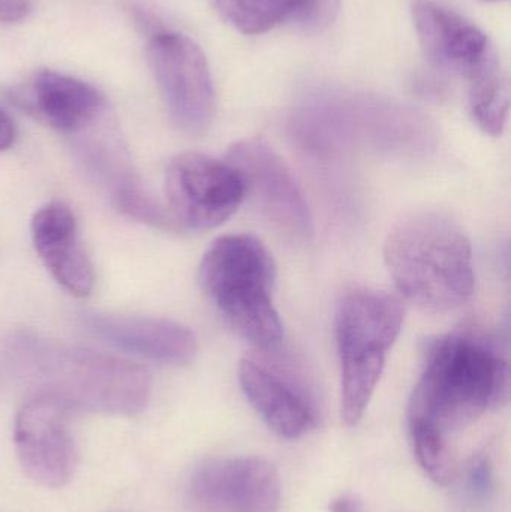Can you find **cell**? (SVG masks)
Here are the masks:
<instances>
[{"label": "cell", "mask_w": 511, "mask_h": 512, "mask_svg": "<svg viewBox=\"0 0 511 512\" xmlns=\"http://www.w3.org/2000/svg\"><path fill=\"white\" fill-rule=\"evenodd\" d=\"M32 11V0H0V24L21 23Z\"/></svg>", "instance_id": "cell-18"}, {"label": "cell", "mask_w": 511, "mask_h": 512, "mask_svg": "<svg viewBox=\"0 0 511 512\" xmlns=\"http://www.w3.org/2000/svg\"><path fill=\"white\" fill-rule=\"evenodd\" d=\"M165 195L171 215L191 230H213L245 201V188L227 161L188 152L171 159L165 173Z\"/></svg>", "instance_id": "cell-8"}, {"label": "cell", "mask_w": 511, "mask_h": 512, "mask_svg": "<svg viewBox=\"0 0 511 512\" xmlns=\"http://www.w3.org/2000/svg\"><path fill=\"white\" fill-rule=\"evenodd\" d=\"M408 408L411 444L438 484L456 480L453 438L509 400V360L491 334L464 327L431 340Z\"/></svg>", "instance_id": "cell-1"}, {"label": "cell", "mask_w": 511, "mask_h": 512, "mask_svg": "<svg viewBox=\"0 0 511 512\" xmlns=\"http://www.w3.org/2000/svg\"><path fill=\"white\" fill-rule=\"evenodd\" d=\"M225 161L237 171L260 215L296 243L314 237V219L299 183L284 159L263 138H245L230 147Z\"/></svg>", "instance_id": "cell-6"}, {"label": "cell", "mask_w": 511, "mask_h": 512, "mask_svg": "<svg viewBox=\"0 0 511 512\" xmlns=\"http://www.w3.org/2000/svg\"><path fill=\"white\" fill-rule=\"evenodd\" d=\"M15 137H17L15 123L5 111L0 110V152L9 149L14 144Z\"/></svg>", "instance_id": "cell-19"}, {"label": "cell", "mask_w": 511, "mask_h": 512, "mask_svg": "<svg viewBox=\"0 0 511 512\" xmlns=\"http://www.w3.org/2000/svg\"><path fill=\"white\" fill-rule=\"evenodd\" d=\"M281 477L261 457L207 460L189 481V498L198 512H278Z\"/></svg>", "instance_id": "cell-10"}, {"label": "cell", "mask_w": 511, "mask_h": 512, "mask_svg": "<svg viewBox=\"0 0 511 512\" xmlns=\"http://www.w3.org/2000/svg\"><path fill=\"white\" fill-rule=\"evenodd\" d=\"M411 14L423 53L441 71L468 78L497 53L476 23L443 3L414 0Z\"/></svg>", "instance_id": "cell-12"}, {"label": "cell", "mask_w": 511, "mask_h": 512, "mask_svg": "<svg viewBox=\"0 0 511 512\" xmlns=\"http://www.w3.org/2000/svg\"><path fill=\"white\" fill-rule=\"evenodd\" d=\"M14 439L21 466L35 483L60 489L72 480L77 450L62 403L35 394L18 411Z\"/></svg>", "instance_id": "cell-9"}, {"label": "cell", "mask_w": 511, "mask_h": 512, "mask_svg": "<svg viewBox=\"0 0 511 512\" xmlns=\"http://www.w3.org/2000/svg\"><path fill=\"white\" fill-rule=\"evenodd\" d=\"M384 259L396 288L420 309L450 312L473 297V248L446 213L429 210L402 219L387 237Z\"/></svg>", "instance_id": "cell-3"}, {"label": "cell", "mask_w": 511, "mask_h": 512, "mask_svg": "<svg viewBox=\"0 0 511 512\" xmlns=\"http://www.w3.org/2000/svg\"><path fill=\"white\" fill-rule=\"evenodd\" d=\"M84 327L117 349L155 363L183 366L191 363L198 352L195 334L168 319L86 315Z\"/></svg>", "instance_id": "cell-13"}, {"label": "cell", "mask_w": 511, "mask_h": 512, "mask_svg": "<svg viewBox=\"0 0 511 512\" xmlns=\"http://www.w3.org/2000/svg\"><path fill=\"white\" fill-rule=\"evenodd\" d=\"M32 240L39 258L63 289L75 297L92 292V262L81 245L77 219L66 204L53 201L35 213Z\"/></svg>", "instance_id": "cell-14"}, {"label": "cell", "mask_w": 511, "mask_h": 512, "mask_svg": "<svg viewBox=\"0 0 511 512\" xmlns=\"http://www.w3.org/2000/svg\"><path fill=\"white\" fill-rule=\"evenodd\" d=\"M404 319L401 298L389 292L357 288L342 295L335 334L341 364L342 420L348 426L365 415Z\"/></svg>", "instance_id": "cell-5"}, {"label": "cell", "mask_w": 511, "mask_h": 512, "mask_svg": "<svg viewBox=\"0 0 511 512\" xmlns=\"http://www.w3.org/2000/svg\"><path fill=\"white\" fill-rule=\"evenodd\" d=\"M479 2H483V3H497V2H503V0H479Z\"/></svg>", "instance_id": "cell-21"}, {"label": "cell", "mask_w": 511, "mask_h": 512, "mask_svg": "<svg viewBox=\"0 0 511 512\" xmlns=\"http://www.w3.org/2000/svg\"><path fill=\"white\" fill-rule=\"evenodd\" d=\"M8 352L36 394L53 397L69 412L135 415L152 394L149 372L113 355L65 348L27 334L12 339Z\"/></svg>", "instance_id": "cell-2"}, {"label": "cell", "mask_w": 511, "mask_h": 512, "mask_svg": "<svg viewBox=\"0 0 511 512\" xmlns=\"http://www.w3.org/2000/svg\"><path fill=\"white\" fill-rule=\"evenodd\" d=\"M239 381L252 408L276 435L302 438L320 426V400L300 376L245 358L240 361Z\"/></svg>", "instance_id": "cell-11"}, {"label": "cell", "mask_w": 511, "mask_h": 512, "mask_svg": "<svg viewBox=\"0 0 511 512\" xmlns=\"http://www.w3.org/2000/svg\"><path fill=\"white\" fill-rule=\"evenodd\" d=\"M276 265L254 236L233 234L216 240L200 265V285L231 331L260 349L281 343L284 330L273 304Z\"/></svg>", "instance_id": "cell-4"}, {"label": "cell", "mask_w": 511, "mask_h": 512, "mask_svg": "<svg viewBox=\"0 0 511 512\" xmlns=\"http://www.w3.org/2000/svg\"><path fill=\"white\" fill-rule=\"evenodd\" d=\"M225 24L243 35H261L284 21L308 26L312 0H210Z\"/></svg>", "instance_id": "cell-16"}, {"label": "cell", "mask_w": 511, "mask_h": 512, "mask_svg": "<svg viewBox=\"0 0 511 512\" xmlns=\"http://www.w3.org/2000/svg\"><path fill=\"white\" fill-rule=\"evenodd\" d=\"M32 93L42 119L65 134L86 131L105 111L104 96L96 87L50 69L35 75Z\"/></svg>", "instance_id": "cell-15"}, {"label": "cell", "mask_w": 511, "mask_h": 512, "mask_svg": "<svg viewBox=\"0 0 511 512\" xmlns=\"http://www.w3.org/2000/svg\"><path fill=\"white\" fill-rule=\"evenodd\" d=\"M330 511L332 512H363V505L356 496L342 495L339 498L333 499L330 504Z\"/></svg>", "instance_id": "cell-20"}, {"label": "cell", "mask_w": 511, "mask_h": 512, "mask_svg": "<svg viewBox=\"0 0 511 512\" xmlns=\"http://www.w3.org/2000/svg\"><path fill=\"white\" fill-rule=\"evenodd\" d=\"M147 56L174 123L189 134L206 131L215 116L216 95L209 63L197 42L183 33L156 30Z\"/></svg>", "instance_id": "cell-7"}, {"label": "cell", "mask_w": 511, "mask_h": 512, "mask_svg": "<svg viewBox=\"0 0 511 512\" xmlns=\"http://www.w3.org/2000/svg\"><path fill=\"white\" fill-rule=\"evenodd\" d=\"M468 81V110L485 134L500 137L509 116V86L498 54L489 57Z\"/></svg>", "instance_id": "cell-17"}]
</instances>
